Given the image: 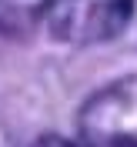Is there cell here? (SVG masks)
Here are the masks:
<instances>
[{
  "instance_id": "6da1fadb",
  "label": "cell",
  "mask_w": 137,
  "mask_h": 147,
  "mask_svg": "<svg viewBox=\"0 0 137 147\" xmlns=\"http://www.w3.org/2000/svg\"><path fill=\"white\" fill-rule=\"evenodd\" d=\"M47 0H0V30L3 34H20L34 27V20L44 13Z\"/></svg>"
},
{
  "instance_id": "7a4b0ae2",
  "label": "cell",
  "mask_w": 137,
  "mask_h": 147,
  "mask_svg": "<svg viewBox=\"0 0 137 147\" xmlns=\"http://www.w3.org/2000/svg\"><path fill=\"white\" fill-rule=\"evenodd\" d=\"M34 147H74V144H67V140H60V137H44V140H37Z\"/></svg>"
}]
</instances>
